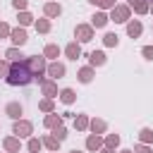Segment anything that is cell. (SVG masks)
I'll return each mask as SVG.
<instances>
[{"label":"cell","instance_id":"1","mask_svg":"<svg viewBox=\"0 0 153 153\" xmlns=\"http://www.w3.org/2000/svg\"><path fill=\"white\" fill-rule=\"evenodd\" d=\"M5 81L10 86H29L33 81V74L26 65V57L19 60V62H10V74L5 76Z\"/></svg>","mask_w":153,"mask_h":153},{"label":"cell","instance_id":"2","mask_svg":"<svg viewBox=\"0 0 153 153\" xmlns=\"http://www.w3.org/2000/svg\"><path fill=\"white\" fill-rule=\"evenodd\" d=\"M26 65L33 74V81H38V86L45 81V69H48V60L43 55H29L26 57Z\"/></svg>","mask_w":153,"mask_h":153},{"label":"cell","instance_id":"3","mask_svg":"<svg viewBox=\"0 0 153 153\" xmlns=\"http://www.w3.org/2000/svg\"><path fill=\"white\" fill-rule=\"evenodd\" d=\"M108 17H110V22H115V24H127V22L131 19V10H129V5H115Z\"/></svg>","mask_w":153,"mask_h":153},{"label":"cell","instance_id":"4","mask_svg":"<svg viewBox=\"0 0 153 153\" xmlns=\"http://www.w3.org/2000/svg\"><path fill=\"white\" fill-rule=\"evenodd\" d=\"M12 134H14L17 139H29V136L33 134V124H31L29 120H17V122L12 124Z\"/></svg>","mask_w":153,"mask_h":153},{"label":"cell","instance_id":"5","mask_svg":"<svg viewBox=\"0 0 153 153\" xmlns=\"http://www.w3.org/2000/svg\"><path fill=\"white\" fill-rule=\"evenodd\" d=\"M74 41H76V43H88V41H93V26H91V24H76V26H74Z\"/></svg>","mask_w":153,"mask_h":153},{"label":"cell","instance_id":"6","mask_svg":"<svg viewBox=\"0 0 153 153\" xmlns=\"http://www.w3.org/2000/svg\"><path fill=\"white\" fill-rule=\"evenodd\" d=\"M45 74H48L53 81H57V79H62V76L67 74V67H65L62 62H57V60H55V62H48V69H45Z\"/></svg>","mask_w":153,"mask_h":153},{"label":"cell","instance_id":"7","mask_svg":"<svg viewBox=\"0 0 153 153\" xmlns=\"http://www.w3.org/2000/svg\"><path fill=\"white\" fill-rule=\"evenodd\" d=\"M10 41H12V45H14V48H22V45L29 41V36H26V29H24V26H17V29H12V31H10Z\"/></svg>","mask_w":153,"mask_h":153},{"label":"cell","instance_id":"8","mask_svg":"<svg viewBox=\"0 0 153 153\" xmlns=\"http://www.w3.org/2000/svg\"><path fill=\"white\" fill-rule=\"evenodd\" d=\"M5 115L10 117V120H22V115H24V108H22V103L19 100H10L7 105H5Z\"/></svg>","mask_w":153,"mask_h":153},{"label":"cell","instance_id":"9","mask_svg":"<svg viewBox=\"0 0 153 153\" xmlns=\"http://www.w3.org/2000/svg\"><path fill=\"white\" fill-rule=\"evenodd\" d=\"M60 14H62V5H60V2L50 0V2L43 5V17H45V19H55V17H60Z\"/></svg>","mask_w":153,"mask_h":153},{"label":"cell","instance_id":"10","mask_svg":"<svg viewBox=\"0 0 153 153\" xmlns=\"http://www.w3.org/2000/svg\"><path fill=\"white\" fill-rule=\"evenodd\" d=\"M2 148H5V153H19L22 151V139H17L14 134L12 136H5L2 139Z\"/></svg>","mask_w":153,"mask_h":153},{"label":"cell","instance_id":"11","mask_svg":"<svg viewBox=\"0 0 153 153\" xmlns=\"http://www.w3.org/2000/svg\"><path fill=\"white\" fill-rule=\"evenodd\" d=\"M141 33H143V24L139 19H129L127 22V36L129 38H139Z\"/></svg>","mask_w":153,"mask_h":153},{"label":"cell","instance_id":"12","mask_svg":"<svg viewBox=\"0 0 153 153\" xmlns=\"http://www.w3.org/2000/svg\"><path fill=\"white\" fill-rule=\"evenodd\" d=\"M65 55H67V60H79V57H81V43L69 41V43L65 45Z\"/></svg>","mask_w":153,"mask_h":153},{"label":"cell","instance_id":"13","mask_svg":"<svg viewBox=\"0 0 153 153\" xmlns=\"http://www.w3.org/2000/svg\"><path fill=\"white\" fill-rule=\"evenodd\" d=\"M41 91H43V96H45V98H53V100H55V98H57V93H60V91H57V84H55L53 79H45V81L41 84Z\"/></svg>","mask_w":153,"mask_h":153},{"label":"cell","instance_id":"14","mask_svg":"<svg viewBox=\"0 0 153 153\" xmlns=\"http://www.w3.org/2000/svg\"><path fill=\"white\" fill-rule=\"evenodd\" d=\"M88 129H91V134H105L108 131V122L105 120H100V117H93V120H88Z\"/></svg>","mask_w":153,"mask_h":153},{"label":"cell","instance_id":"15","mask_svg":"<svg viewBox=\"0 0 153 153\" xmlns=\"http://www.w3.org/2000/svg\"><path fill=\"white\" fill-rule=\"evenodd\" d=\"M127 5H129V10H134L136 14H148V10H151V2H148V0H127Z\"/></svg>","mask_w":153,"mask_h":153},{"label":"cell","instance_id":"16","mask_svg":"<svg viewBox=\"0 0 153 153\" xmlns=\"http://www.w3.org/2000/svg\"><path fill=\"white\" fill-rule=\"evenodd\" d=\"M93 76H96V69H93L91 65H86V67H81V69L76 72V79H79L81 84H91Z\"/></svg>","mask_w":153,"mask_h":153},{"label":"cell","instance_id":"17","mask_svg":"<svg viewBox=\"0 0 153 153\" xmlns=\"http://www.w3.org/2000/svg\"><path fill=\"white\" fill-rule=\"evenodd\" d=\"M88 62H91V67L96 69V67H103V65L108 62V57H105L103 50H93V53H88Z\"/></svg>","mask_w":153,"mask_h":153},{"label":"cell","instance_id":"18","mask_svg":"<svg viewBox=\"0 0 153 153\" xmlns=\"http://www.w3.org/2000/svg\"><path fill=\"white\" fill-rule=\"evenodd\" d=\"M57 124H62V115H57V112H48V115L43 117V127H45V129L53 131Z\"/></svg>","mask_w":153,"mask_h":153},{"label":"cell","instance_id":"19","mask_svg":"<svg viewBox=\"0 0 153 153\" xmlns=\"http://www.w3.org/2000/svg\"><path fill=\"white\" fill-rule=\"evenodd\" d=\"M108 22H110V17H108V12H103V10L91 17V26H93V29H103Z\"/></svg>","mask_w":153,"mask_h":153},{"label":"cell","instance_id":"20","mask_svg":"<svg viewBox=\"0 0 153 153\" xmlns=\"http://www.w3.org/2000/svg\"><path fill=\"white\" fill-rule=\"evenodd\" d=\"M43 57H45V60H53V62H55V60L60 57V45H57V43H48V45L43 48Z\"/></svg>","mask_w":153,"mask_h":153},{"label":"cell","instance_id":"21","mask_svg":"<svg viewBox=\"0 0 153 153\" xmlns=\"http://www.w3.org/2000/svg\"><path fill=\"white\" fill-rule=\"evenodd\" d=\"M41 143L50 151V153H57V148H60V141L53 136V134H45V136H41Z\"/></svg>","mask_w":153,"mask_h":153},{"label":"cell","instance_id":"22","mask_svg":"<svg viewBox=\"0 0 153 153\" xmlns=\"http://www.w3.org/2000/svg\"><path fill=\"white\" fill-rule=\"evenodd\" d=\"M103 148V139L98 134H88L86 136V151H100Z\"/></svg>","mask_w":153,"mask_h":153},{"label":"cell","instance_id":"23","mask_svg":"<svg viewBox=\"0 0 153 153\" xmlns=\"http://www.w3.org/2000/svg\"><path fill=\"white\" fill-rule=\"evenodd\" d=\"M5 60L7 62H19V60H24V55H22V48H7L5 50Z\"/></svg>","mask_w":153,"mask_h":153},{"label":"cell","instance_id":"24","mask_svg":"<svg viewBox=\"0 0 153 153\" xmlns=\"http://www.w3.org/2000/svg\"><path fill=\"white\" fill-rule=\"evenodd\" d=\"M57 98H60L65 105H72V103L76 100V93H74V88H62V91L57 93Z\"/></svg>","mask_w":153,"mask_h":153},{"label":"cell","instance_id":"25","mask_svg":"<svg viewBox=\"0 0 153 153\" xmlns=\"http://www.w3.org/2000/svg\"><path fill=\"white\" fill-rule=\"evenodd\" d=\"M33 26H36V31H38V33H50V29H53L50 19H45V17H43V19H36V22H33Z\"/></svg>","mask_w":153,"mask_h":153},{"label":"cell","instance_id":"26","mask_svg":"<svg viewBox=\"0 0 153 153\" xmlns=\"http://www.w3.org/2000/svg\"><path fill=\"white\" fill-rule=\"evenodd\" d=\"M38 110L45 112V115H48V112H55V100H53V98H41V100H38Z\"/></svg>","mask_w":153,"mask_h":153},{"label":"cell","instance_id":"27","mask_svg":"<svg viewBox=\"0 0 153 153\" xmlns=\"http://www.w3.org/2000/svg\"><path fill=\"white\" fill-rule=\"evenodd\" d=\"M74 129L76 131H86L88 129V115H74Z\"/></svg>","mask_w":153,"mask_h":153},{"label":"cell","instance_id":"28","mask_svg":"<svg viewBox=\"0 0 153 153\" xmlns=\"http://www.w3.org/2000/svg\"><path fill=\"white\" fill-rule=\"evenodd\" d=\"M139 143H153V129L151 127H141V131H139Z\"/></svg>","mask_w":153,"mask_h":153},{"label":"cell","instance_id":"29","mask_svg":"<svg viewBox=\"0 0 153 153\" xmlns=\"http://www.w3.org/2000/svg\"><path fill=\"white\" fill-rule=\"evenodd\" d=\"M103 43H105L108 48H117V45H120V36L112 33V31H108V33L103 36Z\"/></svg>","mask_w":153,"mask_h":153},{"label":"cell","instance_id":"30","mask_svg":"<svg viewBox=\"0 0 153 153\" xmlns=\"http://www.w3.org/2000/svg\"><path fill=\"white\" fill-rule=\"evenodd\" d=\"M41 148H43L41 139H36V136H29V141H26V151H29V153H38Z\"/></svg>","mask_w":153,"mask_h":153},{"label":"cell","instance_id":"31","mask_svg":"<svg viewBox=\"0 0 153 153\" xmlns=\"http://www.w3.org/2000/svg\"><path fill=\"white\" fill-rule=\"evenodd\" d=\"M17 19H19V26H29V24H33V22H36V19H33V14H31L29 10L19 12V17H17Z\"/></svg>","mask_w":153,"mask_h":153},{"label":"cell","instance_id":"32","mask_svg":"<svg viewBox=\"0 0 153 153\" xmlns=\"http://www.w3.org/2000/svg\"><path fill=\"white\" fill-rule=\"evenodd\" d=\"M103 146H108V148H117V146H120V134H108V136L103 139Z\"/></svg>","mask_w":153,"mask_h":153},{"label":"cell","instance_id":"33","mask_svg":"<svg viewBox=\"0 0 153 153\" xmlns=\"http://www.w3.org/2000/svg\"><path fill=\"white\" fill-rule=\"evenodd\" d=\"M53 136H55V139H57V141L62 143V141L67 139V127H65V124H57V127L53 129Z\"/></svg>","mask_w":153,"mask_h":153},{"label":"cell","instance_id":"34","mask_svg":"<svg viewBox=\"0 0 153 153\" xmlns=\"http://www.w3.org/2000/svg\"><path fill=\"white\" fill-rule=\"evenodd\" d=\"M12 7H14L17 12H24V10L29 7V0H12Z\"/></svg>","mask_w":153,"mask_h":153},{"label":"cell","instance_id":"35","mask_svg":"<svg viewBox=\"0 0 153 153\" xmlns=\"http://www.w3.org/2000/svg\"><path fill=\"white\" fill-rule=\"evenodd\" d=\"M10 31H12L10 24L7 22H0V38H10Z\"/></svg>","mask_w":153,"mask_h":153},{"label":"cell","instance_id":"36","mask_svg":"<svg viewBox=\"0 0 153 153\" xmlns=\"http://www.w3.org/2000/svg\"><path fill=\"white\" fill-rule=\"evenodd\" d=\"M134 153H153V148L148 143H136L134 146Z\"/></svg>","mask_w":153,"mask_h":153},{"label":"cell","instance_id":"37","mask_svg":"<svg viewBox=\"0 0 153 153\" xmlns=\"http://www.w3.org/2000/svg\"><path fill=\"white\" fill-rule=\"evenodd\" d=\"M10 74V62L7 60H0V79H5Z\"/></svg>","mask_w":153,"mask_h":153},{"label":"cell","instance_id":"38","mask_svg":"<svg viewBox=\"0 0 153 153\" xmlns=\"http://www.w3.org/2000/svg\"><path fill=\"white\" fill-rule=\"evenodd\" d=\"M141 55H143L146 60H153V45H143V48H141Z\"/></svg>","mask_w":153,"mask_h":153},{"label":"cell","instance_id":"39","mask_svg":"<svg viewBox=\"0 0 153 153\" xmlns=\"http://www.w3.org/2000/svg\"><path fill=\"white\" fill-rule=\"evenodd\" d=\"M115 5H117V2H115V0H100V5H98V7H100V10H103V12H105V10H112V7H115Z\"/></svg>","mask_w":153,"mask_h":153},{"label":"cell","instance_id":"40","mask_svg":"<svg viewBox=\"0 0 153 153\" xmlns=\"http://www.w3.org/2000/svg\"><path fill=\"white\" fill-rule=\"evenodd\" d=\"M98 153H115V148H108V146H103V148H100Z\"/></svg>","mask_w":153,"mask_h":153},{"label":"cell","instance_id":"41","mask_svg":"<svg viewBox=\"0 0 153 153\" xmlns=\"http://www.w3.org/2000/svg\"><path fill=\"white\" fill-rule=\"evenodd\" d=\"M88 2H91V5H100V0H88Z\"/></svg>","mask_w":153,"mask_h":153},{"label":"cell","instance_id":"42","mask_svg":"<svg viewBox=\"0 0 153 153\" xmlns=\"http://www.w3.org/2000/svg\"><path fill=\"white\" fill-rule=\"evenodd\" d=\"M120 153H134V151H131V148H124V151H120Z\"/></svg>","mask_w":153,"mask_h":153},{"label":"cell","instance_id":"43","mask_svg":"<svg viewBox=\"0 0 153 153\" xmlns=\"http://www.w3.org/2000/svg\"><path fill=\"white\" fill-rule=\"evenodd\" d=\"M69 153H81V151H76V148H74V151H69Z\"/></svg>","mask_w":153,"mask_h":153},{"label":"cell","instance_id":"44","mask_svg":"<svg viewBox=\"0 0 153 153\" xmlns=\"http://www.w3.org/2000/svg\"><path fill=\"white\" fill-rule=\"evenodd\" d=\"M148 12H153V2H151V10H148Z\"/></svg>","mask_w":153,"mask_h":153},{"label":"cell","instance_id":"45","mask_svg":"<svg viewBox=\"0 0 153 153\" xmlns=\"http://www.w3.org/2000/svg\"><path fill=\"white\" fill-rule=\"evenodd\" d=\"M45 2H50V0H45Z\"/></svg>","mask_w":153,"mask_h":153}]
</instances>
